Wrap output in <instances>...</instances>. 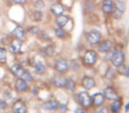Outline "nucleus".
Listing matches in <instances>:
<instances>
[{"label":"nucleus","instance_id":"nucleus-1","mask_svg":"<svg viewBox=\"0 0 129 113\" xmlns=\"http://www.w3.org/2000/svg\"><path fill=\"white\" fill-rule=\"evenodd\" d=\"M111 60L114 66L116 67L121 66L122 64L124 63V60H125V54H124V52L121 50L116 49L112 52V54H111Z\"/></svg>","mask_w":129,"mask_h":113},{"label":"nucleus","instance_id":"nucleus-2","mask_svg":"<svg viewBox=\"0 0 129 113\" xmlns=\"http://www.w3.org/2000/svg\"><path fill=\"white\" fill-rule=\"evenodd\" d=\"M97 60V54L94 50H87L83 56V63L86 65H95Z\"/></svg>","mask_w":129,"mask_h":113},{"label":"nucleus","instance_id":"nucleus-3","mask_svg":"<svg viewBox=\"0 0 129 113\" xmlns=\"http://www.w3.org/2000/svg\"><path fill=\"white\" fill-rule=\"evenodd\" d=\"M87 42L89 43L90 45H95L101 41V37H102V34L99 31L93 29V30H90L89 32L87 34Z\"/></svg>","mask_w":129,"mask_h":113},{"label":"nucleus","instance_id":"nucleus-4","mask_svg":"<svg viewBox=\"0 0 129 113\" xmlns=\"http://www.w3.org/2000/svg\"><path fill=\"white\" fill-rule=\"evenodd\" d=\"M64 11H66V7L64 6V5L60 2L53 3L50 5V12L53 15H55L56 17L59 16L61 14H64Z\"/></svg>","mask_w":129,"mask_h":113},{"label":"nucleus","instance_id":"nucleus-5","mask_svg":"<svg viewBox=\"0 0 129 113\" xmlns=\"http://www.w3.org/2000/svg\"><path fill=\"white\" fill-rule=\"evenodd\" d=\"M101 9H102L103 13L105 14H111L113 10L115 9L114 0H103Z\"/></svg>","mask_w":129,"mask_h":113},{"label":"nucleus","instance_id":"nucleus-6","mask_svg":"<svg viewBox=\"0 0 129 113\" xmlns=\"http://www.w3.org/2000/svg\"><path fill=\"white\" fill-rule=\"evenodd\" d=\"M69 68V64L64 58H57L55 61V69L57 72L64 73V72H67Z\"/></svg>","mask_w":129,"mask_h":113},{"label":"nucleus","instance_id":"nucleus-7","mask_svg":"<svg viewBox=\"0 0 129 113\" xmlns=\"http://www.w3.org/2000/svg\"><path fill=\"white\" fill-rule=\"evenodd\" d=\"M79 102L81 106H83L85 108H88L92 104L91 97H90V95L87 92L85 91L81 92L79 94Z\"/></svg>","mask_w":129,"mask_h":113},{"label":"nucleus","instance_id":"nucleus-8","mask_svg":"<svg viewBox=\"0 0 129 113\" xmlns=\"http://www.w3.org/2000/svg\"><path fill=\"white\" fill-rule=\"evenodd\" d=\"M112 46H113V43L111 40L107 39V40H104L102 42H99L97 49L102 53H107V52H109L112 49Z\"/></svg>","mask_w":129,"mask_h":113},{"label":"nucleus","instance_id":"nucleus-9","mask_svg":"<svg viewBox=\"0 0 129 113\" xmlns=\"http://www.w3.org/2000/svg\"><path fill=\"white\" fill-rule=\"evenodd\" d=\"M27 105L21 100H18L13 103V113H27Z\"/></svg>","mask_w":129,"mask_h":113},{"label":"nucleus","instance_id":"nucleus-10","mask_svg":"<svg viewBox=\"0 0 129 113\" xmlns=\"http://www.w3.org/2000/svg\"><path fill=\"white\" fill-rule=\"evenodd\" d=\"M104 96L106 97L109 100H117L118 99V94H117L116 90L114 88L108 87V88H104Z\"/></svg>","mask_w":129,"mask_h":113},{"label":"nucleus","instance_id":"nucleus-11","mask_svg":"<svg viewBox=\"0 0 129 113\" xmlns=\"http://www.w3.org/2000/svg\"><path fill=\"white\" fill-rule=\"evenodd\" d=\"M11 72L14 76L18 77L19 79H21L23 77L24 73H25L26 70L22 66H20V65H17L16 64V65H13L11 67Z\"/></svg>","mask_w":129,"mask_h":113},{"label":"nucleus","instance_id":"nucleus-12","mask_svg":"<svg viewBox=\"0 0 129 113\" xmlns=\"http://www.w3.org/2000/svg\"><path fill=\"white\" fill-rule=\"evenodd\" d=\"M81 85L86 89H91L95 86V80L91 77H88V76H85L82 79V81H81Z\"/></svg>","mask_w":129,"mask_h":113},{"label":"nucleus","instance_id":"nucleus-13","mask_svg":"<svg viewBox=\"0 0 129 113\" xmlns=\"http://www.w3.org/2000/svg\"><path fill=\"white\" fill-rule=\"evenodd\" d=\"M21 46H22V43L20 39H16L14 41L12 42V43L10 44V47H9V50L13 54H17L20 51V49H21Z\"/></svg>","mask_w":129,"mask_h":113},{"label":"nucleus","instance_id":"nucleus-14","mask_svg":"<svg viewBox=\"0 0 129 113\" xmlns=\"http://www.w3.org/2000/svg\"><path fill=\"white\" fill-rule=\"evenodd\" d=\"M69 21V16L68 15L61 14L59 16L56 17V24L57 27H64L67 26V24Z\"/></svg>","mask_w":129,"mask_h":113},{"label":"nucleus","instance_id":"nucleus-15","mask_svg":"<svg viewBox=\"0 0 129 113\" xmlns=\"http://www.w3.org/2000/svg\"><path fill=\"white\" fill-rule=\"evenodd\" d=\"M91 100H92V104H93L94 106L99 107V106H101L104 103V96L102 94L97 93V94H95V95L91 97Z\"/></svg>","mask_w":129,"mask_h":113},{"label":"nucleus","instance_id":"nucleus-16","mask_svg":"<svg viewBox=\"0 0 129 113\" xmlns=\"http://www.w3.org/2000/svg\"><path fill=\"white\" fill-rule=\"evenodd\" d=\"M27 83L23 79H19L17 80L16 83H15V88L17 91L19 92H25L27 89Z\"/></svg>","mask_w":129,"mask_h":113},{"label":"nucleus","instance_id":"nucleus-17","mask_svg":"<svg viewBox=\"0 0 129 113\" xmlns=\"http://www.w3.org/2000/svg\"><path fill=\"white\" fill-rule=\"evenodd\" d=\"M13 36L16 39H21L25 36V29L21 27V26H17L14 29H13V33H12Z\"/></svg>","mask_w":129,"mask_h":113},{"label":"nucleus","instance_id":"nucleus-18","mask_svg":"<svg viewBox=\"0 0 129 113\" xmlns=\"http://www.w3.org/2000/svg\"><path fill=\"white\" fill-rule=\"evenodd\" d=\"M58 108V103L56 100H49L43 103V109H48V110H54V109Z\"/></svg>","mask_w":129,"mask_h":113},{"label":"nucleus","instance_id":"nucleus-19","mask_svg":"<svg viewBox=\"0 0 129 113\" xmlns=\"http://www.w3.org/2000/svg\"><path fill=\"white\" fill-rule=\"evenodd\" d=\"M66 81H67V79L64 78L63 76L57 75L53 78V84L56 87H57V88H63V87H64Z\"/></svg>","mask_w":129,"mask_h":113},{"label":"nucleus","instance_id":"nucleus-20","mask_svg":"<svg viewBox=\"0 0 129 113\" xmlns=\"http://www.w3.org/2000/svg\"><path fill=\"white\" fill-rule=\"evenodd\" d=\"M42 53L44 56L50 57V56H52L55 53V48H54V46H52V45H48V46H46L45 48H43V50H42Z\"/></svg>","mask_w":129,"mask_h":113},{"label":"nucleus","instance_id":"nucleus-21","mask_svg":"<svg viewBox=\"0 0 129 113\" xmlns=\"http://www.w3.org/2000/svg\"><path fill=\"white\" fill-rule=\"evenodd\" d=\"M35 71H36V73L38 74H42L45 72V65L44 64L42 61H38L36 63L35 65Z\"/></svg>","mask_w":129,"mask_h":113},{"label":"nucleus","instance_id":"nucleus-22","mask_svg":"<svg viewBox=\"0 0 129 113\" xmlns=\"http://www.w3.org/2000/svg\"><path fill=\"white\" fill-rule=\"evenodd\" d=\"M121 106H122L121 101H120L119 99H117L112 103V105H111V111H112L113 113H118V111L120 110V109H121Z\"/></svg>","mask_w":129,"mask_h":113},{"label":"nucleus","instance_id":"nucleus-23","mask_svg":"<svg viewBox=\"0 0 129 113\" xmlns=\"http://www.w3.org/2000/svg\"><path fill=\"white\" fill-rule=\"evenodd\" d=\"M114 4H115V8H117L118 10L121 12H125V9H126V6H125V2H124L123 0H115L114 1Z\"/></svg>","mask_w":129,"mask_h":113},{"label":"nucleus","instance_id":"nucleus-24","mask_svg":"<svg viewBox=\"0 0 129 113\" xmlns=\"http://www.w3.org/2000/svg\"><path fill=\"white\" fill-rule=\"evenodd\" d=\"M54 32H55V35L57 36V38H64L67 35V32L63 29V27H57L54 29Z\"/></svg>","mask_w":129,"mask_h":113},{"label":"nucleus","instance_id":"nucleus-25","mask_svg":"<svg viewBox=\"0 0 129 113\" xmlns=\"http://www.w3.org/2000/svg\"><path fill=\"white\" fill-rule=\"evenodd\" d=\"M95 8V4L93 1H89V0H87L84 4V9L87 12H91L93 11Z\"/></svg>","mask_w":129,"mask_h":113},{"label":"nucleus","instance_id":"nucleus-26","mask_svg":"<svg viewBox=\"0 0 129 113\" xmlns=\"http://www.w3.org/2000/svg\"><path fill=\"white\" fill-rule=\"evenodd\" d=\"M43 17V13L41 10H36V11L33 13V19H34L36 21H41Z\"/></svg>","mask_w":129,"mask_h":113},{"label":"nucleus","instance_id":"nucleus-27","mask_svg":"<svg viewBox=\"0 0 129 113\" xmlns=\"http://www.w3.org/2000/svg\"><path fill=\"white\" fill-rule=\"evenodd\" d=\"M64 87L69 90V91H73L75 88V82L73 81L72 79H67V81H66V85Z\"/></svg>","mask_w":129,"mask_h":113},{"label":"nucleus","instance_id":"nucleus-28","mask_svg":"<svg viewBox=\"0 0 129 113\" xmlns=\"http://www.w3.org/2000/svg\"><path fill=\"white\" fill-rule=\"evenodd\" d=\"M123 13H124L123 12L119 11V10H118L117 8H115L112 13H111V15H112L113 18L116 19V20H119V19L123 16Z\"/></svg>","mask_w":129,"mask_h":113},{"label":"nucleus","instance_id":"nucleus-29","mask_svg":"<svg viewBox=\"0 0 129 113\" xmlns=\"http://www.w3.org/2000/svg\"><path fill=\"white\" fill-rule=\"evenodd\" d=\"M7 51L5 48H0V62H5L6 59Z\"/></svg>","mask_w":129,"mask_h":113},{"label":"nucleus","instance_id":"nucleus-30","mask_svg":"<svg viewBox=\"0 0 129 113\" xmlns=\"http://www.w3.org/2000/svg\"><path fill=\"white\" fill-rule=\"evenodd\" d=\"M28 32L31 33L32 34H40L41 30H40V27L37 26H32V27H28Z\"/></svg>","mask_w":129,"mask_h":113},{"label":"nucleus","instance_id":"nucleus-31","mask_svg":"<svg viewBox=\"0 0 129 113\" xmlns=\"http://www.w3.org/2000/svg\"><path fill=\"white\" fill-rule=\"evenodd\" d=\"M35 6L37 10H41L43 9L45 7V3L43 0H36V4H35Z\"/></svg>","mask_w":129,"mask_h":113},{"label":"nucleus","instance_id":"nucleus-32","mask_svg":"<svg viewBox=\"0 0 129 113\" xmlns=\"http://www.w3.org/2000/svg\"><path fill=\"white\" fill-rule=\"evenodd\" d=\"M94 113H108V109L104 106H102V107L99 106V108Z\"/></svg>","mask_w":129,"mask_h":113},{"label":"nucleus","instance_id":"nucleus-33","mask_svg":"<svg viewBox=\"0 0 129 113\" xmlns=\"http://www.w3.org/2000/svg\"><path fill=\"white\" fill-rule=\"evenodd\" d=\"M6 106H7V104H6V102L4 100H0V109H6Z\"/></svg>","mask_w":129,"mask_h":113},{"label":"nucleus","instance_id":"nucleus-34","mask_svg":"<svg viewBox=\"0 0 129 113\" xmlns=\"http://www.w3.org/2000/svg\"><path fill=\"white\" fill-rule=\"evenodd\" d=\"M123 73L125 76H129V66H125L123 69Z\"/></svg>","mask_w":129,"mask_h":113},{"label":"nucleus","instance_id":"nucleus-35","mask_svg":"<svg viewBox=\"0 0 129 113\" xmlns=\"http://www.w3.org/2000/svg\"><path fill=\"white\" fill-rule=\"evenodd\" d=\"M13 1H14V3H16L18 5H24L27 2V0H13Z\"/></svg>","mask_w":129,"mask_h":113},{"label":"nucleus","instance_id":"nucleus-36","mask_svg":"<svg viewBox=\"0 0 129 113\" xmlns=\"http://www.w3.org/2000/svg\"><path fill=\"white\" fill-rule=\"evenodd\" d=\"M74 113H87V112H86V110H84L83 109H81V108H79V109H76Z\"/></svg>","mask_w":129,"mask_h":113},{"label":"nucleus","instance_id":"nucleus-37","mask_svg":"<svg viewBox=\"0 0 129 113\" xmlns=\"http://www.w3.org/2000/svg\"><path fill=\"white\" fill-rule=\"evenodd\" d=\"M128 109H129V103H127L126 107H125V110H128Z\"/></svg>","mask_w":129,"mask_h":113}]
</instances>
